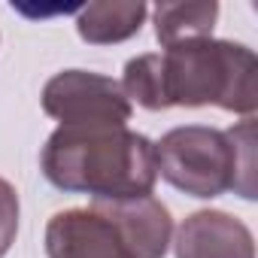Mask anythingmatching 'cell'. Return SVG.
Here are the masks:
<instances>
[{
    "mask_svg": "<svg viewBox=\"0 0 258 258\" xmlns=\"http://www.w3.org/2000/svg\"><path fill=\"white\" fill-rule=\"evenodd\" d=\"M16 234H19V195L13 182L0 176V258L16 243Z\"/></svg>",
    "mask_w": 258,
    "mask_h": 258,
    "instance_id": "obj_10",
    "label": "cell"
},
{
    "mask_svg": "<svg viewBox=\"0 0 258 258\" xmlns=\"http://www.w3.org/2000/svg\"><path fill=\"white\" fill-rule=\"evenodd\" d=\"M219 19V4L216 0H195V4H158L152 10L155 22V37L164 49L188 43V40H204L213 37Z\"/></svg>",
    "mask_w": 258,
    "mask_h": 258,
    "instance_id": "obj_9",
    "label": "cell"
},
{
    "mask_svg": "<svg viewBox=\"0 0 258 258\" xmlns=\"http://www.w3.org/2000/svg\"><path fill=\"white\" fill-rule=\"evenodd\" d=\"M158 176L176 191L210 201L237 191L255 201V121L243 118L231 131L182 124L155 143Z\"/></svg>",
    "mask_w": 258,
    "mask_h": 258,
    "instance_id": "obj_3",
    "label": "cell"
},
{
    "mask_svg": "<svg viewBox=\"0 0 258 258\" xmlns=\"http://www.w3.org/2000/svg\"><path fill=\"white\" fill-rule=\"evenodd\" d=\"M173 252L176 258H255V240L237 216L198 210L182 219Z\"/></svg>",
    "mask_w": 258,
    "mask_h": 258,
    "instance_id": "obj_6",
    "label": "cell"
},
{
    "mask_svg": "<svg viewBox=\"0 0 258 258\" xmlns=\"http://www.w3.org/2000/svg\"><path fill=\"white\" fill-rule=\"evenodd\" d=\"M46 255L49 258H137L115 228V222L97 207L61 210L46 225Z\"/></svg>",
    "mask_w": 258,
    "mask_h": 258,
    "instance_id": "obj_5",
    "label": "cell"
},
{
    "mask_svg": "<svg viewBox=\"0 0 258 258\" xmlns=\"http://www.w3.org/2000/svg\"><path fill=\"white\" fill-rule=\"evenodd\" d=\"M121 231V237L131 243L137 258H164L170 237H173V219L170 210L152 198H124V201H94Z\"/></svg>",
    "mask_w": 258,
    "mask_h": 258,
    "instance_id": "obj_7",
    "label": "cell"
},
{
    "mask_svg": "<svg viewBox=\"0 0 258 258\" xmlns=\"http://www.w3.org/2000/svg\"><path fill=\"white\" fill-rule=\"evenodd\" d=\"M149 7L140 0H97V4L79 7L76 31L91 46H115L140 34Z\"/></svg>",
    "mask_w": 258,
    "mask_h": 258,
    "instance_id": "obj_8",
    "label": "cell"
},
{
    "mask_svg": "<svg viewBox=\"0 0 258 258\" xmlns=\"http://www.w3.org/2000/svg\"><path fill=\"white\" fill-rule=\"evenodd\" d=\"M258 61L252 49L231 40H188L161 55H137L124 64L121 91L143 109L161 112L170 106H219L237 115H252L258 106Z\"/></svg>",
    "mask_w": 258,
    "mask_h": 258,
    "instance_id": "obj_1",
    "label": "cell"
},
{
    "mask_svg": "<svg viewBox=\"0 0 258 258\" xmlns=\"http://www.w3.org/2000/svg\"><path fill=\"white\" fill-rule=\"evenodd\" d=\"M43 109L61 127L79 124H115L124 127L131 121V100L112 76L91 70H61L43 88Z\"/></svg>",
    "mask_w": 258,
    "mask_h": 258,
    "instance_id": "obj_4",
    "label": "cell"
},
{
    "mask_svg": "<svg viewBox=\"0 0 258 258\" xmlns=\"http://www.w3.org/2000/svg\"><path fill=\"white\" fill-rule=\"evenodd\" d=\"M40 167L55 188L94 201L143 198L158 182L155 143L127 124L58 127L43 146Z\"/></svg>",
    "mask_w": 258,
    "mask_h": 258,
    "instance_id": "obj_2",
    "label": "cell"
}]
</instances>
